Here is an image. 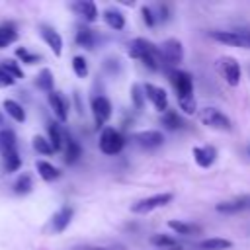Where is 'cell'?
Listing matches in <instances>:
<instances>
[{
	"label": "cell",
	"instance_id": "cell-1",
	"mask_svg": "<svg viewBox=\"0 0 250 250\" xmlns=\"http://www.w3.org/2000/svg\"><path fill=\"white\" fill-rule=\"evenodd\" d=\"M127 53H129L131 59H139L148 70H158V68L162 66L160 53H158V49H156L148 39L137 37V39L129 41V45H127Z\"/></svg>",
	"mask_w": 250,
	"mask_h": 250
},
{
	"label": "cell",
	"instance_id": "cell-2",
	"mask_svg": "<svg viewBox=\"0 0 250 250\" xmlns=\"http://www.w3.org/2000/svg\"><path fill=\"white\" fill-rule=\"evenodd\" d=\"M123 146H125V137L117 129L107 127V129L102 131V135H100V150L104 154H107V156L119 154L123 150Z\"/></svg>",
	"mask_w": 250,
	"mask_h": 250
},
{
	"label": "cell",
	"instance_id": "cell-3",
	"mask_svg": "<svg viewBox=\"0 0 250 250\" xmlns=\"http://www.w3.org/2000/svg\"><path fill=\"white\" fill-rule=\"evenodd\" d=\"M158 53H160V59H162V62H166L168 66H178L180 62H182V59H184V47H182V43L178 41V39H166L162 45H160V49H158Z\"/></svg>",
	"mask_w": 250,
	"mask_h": 250
},
{
	"label": "cell",
	"instance_id": "cell-4",
	"mask_svg": "<svg viewBox=\"0 0 250 250\" xmlns=\"http://www.w3.org/2000/svg\"><path fill=\"white\" fill-rule=\"evenodd\" d=\"M211 39L225 43V45H232V47H240V49H250V41L244 33V29H232V31H209L207 33Z\"/></svg>",
	"mask_w": 250,
	"mask_h": 250
},
{
	"label": "cell",
	"instance_id": "cell-5",
	"mask_svg": "<svg viewBox=\"0 0 250 250\" xmlns=\"http://www.w3.org/2000/svg\"><path fill=\"white\" fill-rule=\"evenodd\" d=\"M199 119L203 125H209L211 129H221V131H230V119L219 111L217 107H203L199 111Z\"/></svg>",
	"mask_w": 250,
	"mask_h": 250
},
{
	"label": "cell",
	"instance_id": "cell-6",
	"mask_svg": "<svg viewBox=\"0 0 250 250\" xmlns=\"http://www.w3.org/2000/svg\"><path fill=\"white\" fill-rule=\"evenodd\" d=\"M170 82L178 94V100L184 98H193V80L188 72L184 70H172L170 72Z\"/></svg>",
	"mask_w": 250,
	"mask_h": 250
},
{
	"label": "cell",
	"instance_id": "cell-7",
	"mask_svg": "<svg viewBox=\"0 0 250 250\" xmlns=\"http://www.w3.org/2000/svg\"><path fill=\"white\" fill-rule=\"evenodd\" d=\"M170 201H172V193H156V195H150V197H145V199H139L137 203H133L131 205V211L143 215V213H148L152 209L164 207Z\"/></svg>",
	"mask_w": 250,
	"mask_h": 250
},
{
	"label": "cell",
	"instance_id": "cell-8",
	"mask_svg": "<svg viewBox=\"0 0 250 250\" xmlns=\"http://www.w3.org/2000/svg\"><path fill=\"white\" fill-rule=\"evenodd\" d=\"M219 66H221V72H223V78L227 80V84L230 86H236L240 82V76H242V70H240V64L236 59L232 57H223L219 61Z\"/></svg>",
	"mask_w": 250,
	"mask_h": 250
},
{
	"label": "cell",
	"instance_id": "cell-9",
	"mask_svg": "<svg viewBox=\"0 0 250 250\" xmlns=\"http://www.w3.org/2000/svg\"><path fill=\"white\" fill-rule=\"evenodd\" d=\"M143 92H145V98H148L152 102L156 111H166L168 109V94H166L164 88L154 86V84H145Z\"/></svg>",
	"mask_w": 250,
	"mask_h": 250
},
{
	"label": "cell",
	"instance_id": "cell-10",
	"mask_svg": "<svg viewBox=\"0 0 250 250\" xmlns=\"http://www.w3.org/2000/svg\"><path fill=\"white\" fill-rule=\"evenodd\" d=\"M92 113L96 119V127H102L109 117H111V104L104 96H96L92 100Z\"/></svg>",
	"mask_w": 250,
	"mask_h": 250
},
{
	"label": "cell",
	"instance_id": "cell-11",
	"mask_svg": "<svg viewBox=\"0 0 250 250\" xmlns=\"http://www.w3.org/2000/svg\"><path fill=\"white\" fill-rule=\"evenodd\" d=\"M133 139L137 141V145H139L141 148H146V150L158 148V146L164 143V135H162L160 131H154V129L135 133V137H133Z\"/></svg>",
	"mask_w": 250,
	"mask_h": 250
},
{
	"label": "cell",
	"instance_id": "cell-12",
	"mask_svg": "<svg viewBox=\"0 0 250 250\" xmlns=\"http://www.w3.org/2000/svg\"><path fill=\"white\" fill-rule=\"evenodd\" d=\"M72 215H74V209H72L70 205L61 207V209L51 217V230H53V232H62V230L70 225Z\"/></svg>",
	"mask_w": 250,
	"mask_h": 250
},
{
	"label": "cell",
	"instance_id": "cell-13",
	"mask_svg": "<svg viewBox=\"0 0 250 250\" xmlns=\"http://www.w3.org/2000/svg\"><path fill=\"white\" fill-rule=\"evenodd\" d=\"M193 158L197 162V166L201 168H209L215 160H217V150L211 145H203V146H195L193 148Z\"/></svg>",
	"mask_w": 250,
	"mask_h": 250
},
{
	"label": "cell",
	"instance_id": "cell-14",
	"mask_svg": "<svg viewBox=\"0 0 250 250\" xmlns=\"http://www.w3.org/2000/svg\"><path fill=\"white\" fill-rule=\"evenodd\" d=\"M49 104H51L55 115L61 121H66V117H68V100L61 92H55L53 90V92H49Z\"/></svg>",
	"mask_w": 250,
	"mask_h": 250
},
{
	"label": "cell",
	"instance_id": "cell-15",
	"mask_svg": "<svg viewBox=\"0 0 250 250\" xmlns=\"http://www.w3.org/2000/svg\"><path fill=\"white\" fill-rule=\"evenodd\" d=\"M72 10H74L82 20H86V21H96V18H98V8H96V4L90 2V0L74 2V4H72Z\"/></svg>",
	"mask_w": 250,
	"mask_h": 250
},
{
	"label": "cell",
	"instance_id": "cell-16",
	"mask_svg": "<svg viewBox=\"0 0 250 250\" xmlns=\"http://www.w3.org/2000/svg\"><path fill=\"white\" fill-rule=\"evenodd\" d=\"M41 37L47 41V45L51 47V51H53L57 57L62 53V39H61V35H59L53 27H49V25H41Z\"/></svg>",
	"mask_w": 250,
	"mask_h": 250
},
{
	"label": "cell",
	"instance_id": "cell-17",
	"mask_svg": "<svg viewBox=\"0 0 250 250\" xmlns=\"http://www.w3.org/2000/svg\"><path fill=\"white\" fill-rule=\"evenodd\" d=\"M248 205H250V197H238V199H232V201H223V203H219L215 209H217L219 213L230 215V213H238V211L246 209Z\"/></svg>",
	"mask_w": 250,
	"mask_h": 250
},
{
	"label": "cell",
	"instance_id": "cell-18",
	"mask_svg": "<svg viewBox=\"0 0 250 250\" xmlns=\"http://www.w3.org/2000/svg\"><path fill=\"white\" fill-rule=\"evenodd\" d=\"M150 244H154V246H158V248H162V250H182V248H184L174 236L162 234V232L152 234V236H150Z\"/></svg>",
	"mask_w": 250,
	"mask_h": 250
},
{
	"label": "cell",
	"instance_id": "cell-19",
	"mask_svg": "<svg viewBox=\"0 0 250 250\" xmlns=\"http://www.w3.org/2000/svg\"><path fill=\"white\" fill-rule=\"evenodd\" d=\"M64 162L66 164H74L78 158H80V154H82V148H80V145L72 139V137H68V135H64Z\"/></svg>",
	"mask_w": 250,
	"mask_h": 250
},
{
	"label": "cell",
	"instance_id": "cell-20",
	"mask_svg": "<svg viewBox=\"0 0 250 250\" xmlns=\"http://www.w3.org/2000/svg\"><path fill=\"white\" fill-rule=\"evenodd\" d=\"M160 123H162L164 129H168V131H178V129H182V127L186 125L184 119L180 117V113H178V111H172V109H168V111L162 113Z\"/></svg>",
	"mask_w": 250,
	"mask_h": 250
},
{
	"label": "cell",
	"instance_id": "cell-21",
	"mask_svg": "<svg viewBox=\"0 0 250 250\" xmlns=\"http://www.w3.org/2000/svg\"><path fill=\"white\" fill-rule=\"evenodd\" d=\"M49 145H51L53 152L61 150L64 145V133L57 123H49Z\"/></svg>",
	"mask_w": 250,
	"mask_h": 250
},
{
	"label": "cell",
	"instance_id": "cell-22",
	"mask_svg": "<svg viewBox=\"0 0 250 250\" xmlns=\"http://www.w3.org/2000/svg\"><path fill=\"white\" fill-rule=\"evenodd\" d=\"M104 20H105V23L111 29H117L119 31V29L125 27V16L121 12H117V10H113V8H109V10L104 12Z\"/></svg>",
	"mask_w": 250,
	"mask_h": 250
},
{
	"label": "cell",
	"instance_id": "cell-23",
	"mask_svg": "<svg viewBox=\"0 0 250 250\" xmlns=\"http://www.w3.org/2000/svg\"><path fill=\"white\" fill-rule=\"evenodd\" d=\"M230 246H232V242L227 238H207L197 244L199 250H229Z\"/></svg>",
	"mask_w": 250,
	"mask_h": 250
},
{
	"label": "cell",
	"instance_id": "cell-24",
	"mask_svg": "<svg viewBox=\"0 0 250 250\" xmlns=\"http://www.w3.org/2000/svg\"><path fill=\"white\" fill-rule=\"evenodd\" d=\"M37 172H39V176H41L45 182H53V180H57V178L61 176V172H59L53 164H49V162H45V160H39V162H37Z\"/></svg>",
	"mask_w": 250,
	"mask_h": 250
},
{
	"label": "cell",
	"instance_id": "cell-25",
	"mask_svg": "<svg viewBox=\"0 0 250 250\" xmlns=\"http://www.w3.org/2000/svg\"><path fill=\"white\" fill-rule=\"evenodd\" d=\"M16 150V135L8 129H0V152H12Z\"/></svg>",
	"mask_w": 250,
	"mask_h": 250
},
{
	"label": "cell",
	"instance_id": "cell-26",
	"mask_svg": "<svg viewBox=\"0 0 250 250\" xmlns=\"http://www.w3.org/2000/svg\"><path fill=\"white\" fill-rule=\"evenodd\" d=\"M168 227L178 234H199L201 232V229L197 225H189V223H182V221H168Z\"/></svg>",
	"mask_w": 250,
	"mask_h": 250
},
{
	"label": "cell",
	"instance_id": "cell-27",
	"mask_svg": "<svg viewBox=\"0 0 250 250\" xmlns=\"http://www.w3.org/2000/svg\"><path fill=\"white\" fill-rule=\"evenodd\" d=\"M76 43L80 47H84V49H94L96 37H94V33L88 27H78V31H76Z\"/></svg>",
	"mask_w": 250,
	"mask_h": 250
},
{
	"label": "cell",
	"instance_id": "cell-28",
	"mask_svg": "<svg viewBox=\"0 0 250 250\" xmlns=\"http://www.w3.org/2000/svg\"><path fill=\"white\" fill-rule=\"evenodd\" d=\"M4 109H6V113H8L12 119H16V121H23V119H25L23 107H21L18 102H14V100H6V102H4Z\"/></svg>",
	"mask_w": 250,
	"mask_h": 250
},
{
	"label": "cell",
	"instance_id": "cell-29",
	"mask_svg": "<svg viewBox=\"0 0 250 250\" xmlns=\"http://www.w3.org/2000/svg\"><path fill=\"white\" fill-rule=\"evenodd\" d=\"M16 39H18V33H16V29L12 25H0V49L8 47Z\"/></svg>",
	"mask_w": 250,
	"mask_h": 250
},
{
	"label": "cell",
	"instance_id": "cell-30",
	"mask_svg": "<svg viewBox=\"0 0 250 250\" xmlns=\"http://www.w3.org/2000/svg\"><path fill=\"white\" fill-rule=\"evenodd\" d=\"M35 84H37L41 90H45V92H53V74H51V70H49V68H43V70L37 74Z\"/></svg>",
	"mask_w": 250,
	"mask_h": 250
},
{
	"label": "cell",
	"instance_id": "cell-31",
	"mask_svg": "<svg viewBox=\"0 0 250 250\" xmlns=\"http://www.w3.org/2000/svg\"><path fill=\"white\" fill-rule=\"evenodd\" d=\"M31 186H33V182H31V176L29 174H21L18 180H16V184H14V191L16 193H29L31 191Z\"/></svg>",
	"mask_w": 250,
	"mask_h": 250
},
{
	"label": "cell",
	"instance_id": "cell-32",
	"mask_svg": "<svg viewBox=\"0 0 250 250\" xmlns=\"http://www.w3.org/2000/svg\"><path fill=\"white\" fill-rule=\"evenodd\" d=\"M2 156H4V168H6L8 172H14V170H18V168H20L21 160H20V156H18V152H16V150L6 152V154H2Z\"/></svg>",
	"mask_w": 250,
	"mask_h": 250
},
{
	"label": "cell",
	"instance_id": "cell-33",
	"mask_svg": "<svg viewBox=\"0 0 250 250\" xmlns=\"http://www.w3.org/2000/svg\"><path fill=\"white\" fill-rule=\"evenodd\" d=\"M131 100H133V105L137 109H143L145 107V92H143L141 84H133V88H131Z\"/></svg>",
	"mask_w": 250,
	"mask_h": 250
},
{
	"label": "cell",
	"instance_id": "cell-34",
	"mask_svg": "<svg viewBox=\"0 0 250 250\" xmlns=\"http://www.w3.org/2000/svg\"><path fill=\"white\" fill-rule=\"evenodd\" d=\"M72 70H74L76 76H80V78L88 76V64H86V59H84V57H74V59H72Z\"/></svg>",
	"mask_w": 250,
	"mask_h": 250
},
{
	"label": "cell",
	"instance_id": "cell-35",
	"mask_svg": "<svg viewBox=\"0 0 250 250\" xmlns=\"http://www.w3.org/2000/svg\"><path fill=\"white\" fill-rule=\"evenodd\" d=\"M74 250H125V246H121V244H84V246H76Z\"/></svg>",
	"mask_w": 250,
	"mask_h": 250
},
{
	"label": "cell",
	"instance_id": "cell-36",
	"mask_svg": "<svg viewBox=\"0 0 250 250\" xmlns=\"http://www.w3.org/2000/svg\"><path fill=\"white\" fill-rule=\"evenodd\" d=\"M33 148H35L37 152H41V154H53V148H51L49 141L43 139V137H35V139H33Z\"/></svg>",
	"mask_w": 250,
	"mask_h": 250
},
{
	"label": "cell",
	"instance_id": "cell-37",
	"mask_svg": "<svg viewBox=\"0 0 250 250\" xmlns=\"http://www.w3.org/2000/svg\"><path fill=\"white\" fill-rule=\"evenodd\" d=\"M178 104H180L182 111L188 113V115L195 113V109H197V105H195V98H184V100H178Z\"/></svg>",
	"mask_w": 250,
	"mask_h": 250
},
{
	"label": "cell",
	"instance_id": "cell-38",
	"mask_svg": "<svg viewBox=\"0 0 250 250\" xmlns=\"http://www.w3.org/2000/svg\"><path fill=\"white\" fill-rule=\"evenodd\" d=\"M2 66H4V70L12 76V78H21V70H20V66L16 64V62H12V61H4V62H0Z\"/></svg>",
	"mask_w": 250,
	"mask_h": 250
},
{
	"label": "cell",
	"instance_id": "cell-39",
	"mask_svg": "<svg viewBox=\"0 0 250 250\" xmlns=\"http://www.w3.org/2000/svg\"><path fill=\"white\" fill-rule=\"evenodd\" d=\"M141 14H143V20H145V23H146L148 27H154V25H156L154 12H152L148 6H143V8H141Z\"/></svg>",
	"mask_w": 250,
	"mask_h": 250
},
{
	"label": "cell",
	"instance_id": "cell-40",
	"mask_svg": "<svg viewBox=\"0 0 250 250\" xmlns=\"http://www.w3.org/2000/svg\"><path fill=\"white\" fill-rule=\"evenodd\" d=\"M154 18H156V21H166V20L170 18V8H168L166 4L156 6V10H154Z\"/></svg>",
	"mask_w": 250,
	"mask_h": 250
},
{
	"label": "cell",
	"instance_id": "cell-41",
	"mask_svg": "<svg viewBox=\"0 0 250 250\" xmlns=\"http://www.w3.org/2000/svg\"><path fill=\"white\" fill-rule=\"evenodd\" d=\"M16 55H18L23 62H27V64H33V62H37V61H39V57H37V55H31L27 49H18V51H16Z\"/></svg>",
	"mask_w": 250,
	"mask_h": 250
},
{
	"label": "cell",
	"instance_id": "cell-42",
	"mask_svg": "<svg viewBox=\"0 0 250 250\" xmlns=\"http://www.w3.org/2000/svg\"><path fill=\"white\" fill-rule=\"evenodd\" d=\"M16 82V78H12L6 70H4V66L0 64V86H12Z\"/></svg>",
	"mask_w": 250,
	"mask_h": 250
},
{
	"label": "cell",
	"instance_id": "cell-43",
	"mask_svg": "<svg viewBox=\"0 0 250 250\" xmlns=\"http://www.w3.org/2000/svg\"><path fill=\"white\" fill-rule=\"evenodd\" d=\"M2 123H4V119H2V115H0V125H2Z\"/></svg>",
	"mask_w": 250,
	"mask_h": 250
},
{
	"label": "cell",
	"instance_id": "cell-44",
	"mask_svg": "<svg viewBox=\"0 0 250 250\" xmlns=\"http://www.w3.org/2000/svg\"><path fill=\"white\" fill-rule=\"evenodd\" d=\"M248 154H250V145H248Z\"/></svg>",
	"mask_w": 250,
	"mask_h": 250
},
{
	"label": "cell",
	"instance_id": "cell-45",
	"mask_svg": "<svg viewBox=\"0 0 250 250\" xmlns=\"http://www.w3.org/2000/svg\"><path fill=\"white\" fill-rule=\"evenodd\" d=\"M248 207H250V205H248Z\"/></svg>",
	"mask_w": 250,
	"mask_h": 250
}]
</instances>
